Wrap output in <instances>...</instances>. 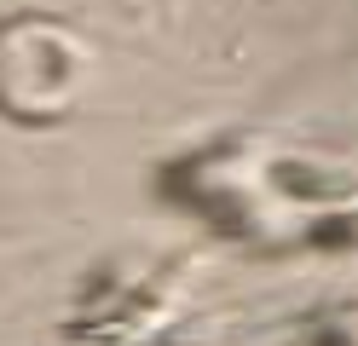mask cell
Returning <instances> with one entry per match:
<instances>
[{"label": "cell", "mask_w": 358, "mask_h": 346, "mask_svg": "<svg viewBox=\"0 0 358 346\" xmlns=\"http://www.w3.org/2000/svg\"><path fill=\"white\" fill-rule=\"evenodd\" d=\"M306 243L312 248H352L358 243V219H318L306 231Z\"/></svg>", "instance_id": "6da1fadb"}, {"label": "cell", "mask_w": 358, "mask_h": 346, "mask_svg": "<svg viewBox=\"0 0 358 346\" xmlns=\"http://www.w3.org/2000/svg\"><path fill=\"white\" fill-rule=\"evenodd\" d=\"M312 346H352V340H347L341 329H324V335H318V340H312Z\"/></svg>", "instance_id": "7a4b0ae2"}]
</instances>
